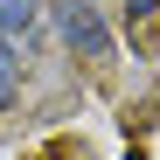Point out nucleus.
I'll return each mask as SVG.
<instances>
[{"instance_id":"nucleus-3","label":"nucleus","mask_w":160,"mask_h":160,"mask_svg":"<svg viewBox=\"0 0 160 160\" xmlns=\"http://www.w3.org/2000/svg\"><path fill=\"white\" fill-rule=\"evenodd\" d=\"M14 91H21V63H14V49H7V35H0V112L14 104Z\"/></svg>"},{"instance_id":"nucleus-4","label":"nucleus","mask_w":160,"mask_h":160,"mask_svg":"<svg viewBox=\"0 0 160 160\" xmlns=\"http://www.w3.org/2000/svg\"><path fill=\"white\" fill-rule=\"evenodd\" d=\"M153 7H160V0H125V14H132V21H146Z\"/></svg>"},{"instance_id":"nucleus-1","label":"nucleus","mask_w":160,"mask_h":160,"mask_svg":"<svg viewBox=\"0 0 160 160\" xmlns=\"http://www.w3.org/2000/svg\"><path fill=\"white\" fill-rule=\"evenodd\" d=\"M56 21H63V42L77 49V56H104V49H112V35H104V21H98V7H84V0H63L56 7Z\"/></svg>"},{"instance_id":"nucleus-2","label":"nucleus","mask_w":160,"mask_h":160,"mask_svg":"<svg viewBox=\"0 0 160 160\" xmlns=\"http://www.w3.org/2000/svg\"><path fill=\"white\" fill-rule=\"evenodd\" d=\"M35 14H42V0H0V35H21Z\"/></svg>"}]
</instances>
